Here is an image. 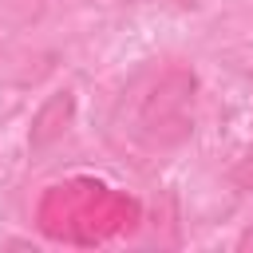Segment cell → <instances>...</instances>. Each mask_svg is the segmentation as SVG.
I'll return each mask as SVG.
<instances>
[{
    "label": "cell",
    "instance_id": "obj_1",
    "mask_svg": "<svg viewBox=\"0 0 253 253\" xmlns=\"http://www.w3.org/2000/svg\"><path fill=\"white\" fill-rule=\"evenodd\" d=\"M75 103H71V95L63 91V95H51L47 103H43V111L36 115V126H32V146H47L59 130H63V123L71 119V115H63V111H71Z\"/></svg>",
    "mask_w": 253,
    "mask_h": 253
}]
</instances>
